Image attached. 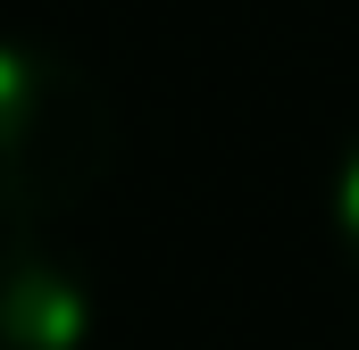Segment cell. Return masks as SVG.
<instances>
[{"instance_id": "6da1fadb", "label": "cell", "mask_w": 359, "mask_h": 350, "mask_svg": "<svg viewBox=\"0 0 359 350\" xmlns=\"http://www.w3.org/2000/svg\"><path fill=\"white\" fill-rule=\"evenodd\" d=\"M117 175V100L84 59L0 34V225H59Z\"/></svg>"}, {"instance_id": "7a4b0ae2", "label": "cell", "mask_w": 359, "mask_h": 350, "mask_svg": "<svg viewBox=\"0 0 359 350\" xmlns=\"http://www.w3.org/2000/svg\"><path fill=\"white\" fill-rule=\"evenodd\" d=\"M100 275L50 225H0V350H92Z\"/></svg>"}, {"instance_id": "3957f363", "label": "cell", "mask_w": 359, "mask_h": 350, "mask_svg": "<svg viewBox=\"0 0 359 350\" xmlns=\"http://www.w3.org/2000/svg\"><path fill=\"white\" fill-rule=\"evenodd\" d=\"M334 242H343V259L359 275V134H351V150H343V167H334Z\"/></svg>"}]
</instances>
